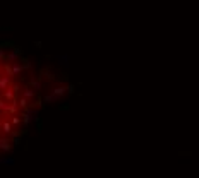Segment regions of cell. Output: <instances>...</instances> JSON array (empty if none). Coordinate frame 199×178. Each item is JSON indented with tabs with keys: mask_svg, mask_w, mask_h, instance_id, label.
<instances>
[{
	"mask_svg": "<svg viewBox=\"0 0 199 178\" xmlns=\"http://www.w3.org/2000/svg\"><path fill=\"white\" fill-rule=\"evenodd\" d=\"M35 94H36V91L33 87H26L24 89V98H35Z\"/></svg>",
	"mask_w": 199,
	"mask_h": 178,
	"instance_id": "cell-1",
	"label": "cell"
},
{
	"mask_svg": "<svg viewBox=\"0 0 199 178\" xmlns=\"http://www.w3.org/2000/svg\"><path fill=\"white\" fill-rule=\"evenodd\" d=\"M19 104H21L22 108H26L28 106V98H21V100H19Z\"/></svg>",
	"mask_w": 199,
	"mask_h": 178,
	"instance_id": "cell-3",
	"label": "cell"
},
{
	"mask_svg": "<svg viewBox=\"0 0 199 178\" xmlns=\"http://www.w3.org/2000/svg\"><path fill=\"white\" fill-rule=\"evenodd\" d=\"M31 87H33L35 91H39V87H41V84H39L38 81H31Z\"/></svg>",
	"mask_w": 199,
	"mask_h": 178,
	"instance_id": "cell-2",
	"label": "cell"
}]
</instances>
